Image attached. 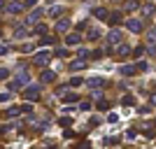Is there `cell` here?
<instances>
[{"mask_svg":"<svg viewBox=\"0 0 156 149\" xmlns=\"http://www.w3.org/2000/svg\"><path fill=\"white\" fill-rule=\"evenodd\" d=\"M68 44H79V37L77 35H70V37H68Z\"/></svg>","mask_w":156,"mask_h":149,"instance_id":"8fae6325","label":"cell"},{"mask_svg":"<svg viewBox=\"0 0 156 149\" xmlns=\"http://www.w3.org/2000/svg\"><path fill=\"white\" fill-rule=\"evenodd\" d=\"M128 28H130V30H140V21H130Z\"/></svg>","mask_w":156,"mask_h":149,"instance_id":"30bf717a","label":"cell"},{"mask_svg":"<svg viewBox=\"0 0 156 149\" xmlns=\"http://www.w3.org/2000/svg\"><path fill=\"white\" fill-rule=\"evenodd\" d=\"M58 123H61V126H70V119H68V117H63Z\"/></svg>","mask_w":156,"mask_h":149,"instance_id":"5bb4252c","label":"cell"},{"mask_svg":"<svg viewBox=\"0 0 156 149\" xmlns=\"http://www.w3.org/2000/svg\"><path fill=\"white\" fill-rule=\"evenodd\" d=\"M86 84L91 86V89H103V86L107 84V82H105L103 77H93V79H89V82H86Z\"/></svg>","mask_w":156,"mask_h":149,"instance_id":"3957f363","label":"cell"},{"mask_svg":"<svg viewBox=\"0 0 156 149\" xmlns=\"http://www.w3.org/2000/svg\"><path fill=\"white\" fill-rule=\"evenodd\" d=\"M7 77H9V72H7L5 68H0V82H2V79H7Z\"/></svg>","mask_w":156,"mask_h":149,"instance_id":"4fadbf2b","label":"cell"},{"mask_svg":"<svg viewBox=\"0 0 156 149\" xmlns=\"http://www.w3.org/2000/svg\"><path fill=\"white\" fill-rule=\"evenodd\" d=\"M121 103H124V105H133V103H135V98H133V96H124Z\"/></svg>","mask_w":156,"mask_h":149,"instance_id":"9c48e42d","label":"cell"},{"mask_svg":"<svg viewBox=\"0 0 156 149\" xmlns=\"http://www.w3.org/2000/svg\"><path fill=\"white\" fill-rule=\"evenodd\" d=\"M151 103H156V93H154V96H151Z\"/></svg>","mask_w":156,"mask_h":149,"instance_id":"e0dca14e","label":"cell"},{"mask_svg":"<svg viewBox=\"0 0 156 149\" xmlns=\"http://www.w3.org/2000/svg\"><path fill=\"white\" fill-rule=\"evenodd\" d=\"M21 112H23V110H21V107H12V110L7 112V114H9V117H19Z\"/></svg>","mask_w":156,"mask_h":149,"instance_id":"ba28073f","label":"cell"},{"mask_svg":"<svg viewBox=\"0 0 156 149\" xmlns=\"http://www.w3.org/2000/svg\"><path fill=\"white\" fill-rule=\"evenodd\" d=\"M54 79H56V72H44V75H42V82H44V84H49Z\"/></svg>","mask_w":156,"mask_h":149,"instance_id":"8992f818","label":"cell"},{"mask_svg":"<svg viewBox=\"0 0 156 149\" xmlns=\"http://www.w3.org/2000/svg\"><path fill=\"white\" fill-rule=\"evenodd\" d=\"M26 82H28V72H21L16 79H12V82H9V89H21Z\"/></svg>","mask_w":156,"mask_h":149,"instance_id":"7a4b0ae2","label":"cell"},{"mask_svg":"<svg viewBox=\"0 0 156 149\" xmlns=\"http://www.w3.org/2000/svg\"><path fill=\"white\" fill-rule=\"evenodd\" d=\"M121 75L130 77V75H135V68H133V65H124V68H121Z\"/></svg>","mask_w":156,"mask_h":149,"instance_id":"5b68a950","label":"cell"},{"mask_svg":"<svg viewBox=\"0 0 156 149\" xmlns=\"http://www.w3.org/2000/svg\"><path fill=\"white\" fill-rule=\"evenodd\" d=\"M79 68H84V61H75L72 63V70H79Z\"/></svg>","mask_w":156,"mask_h":149,"instance_id":"7c38bea8","label":"cell"},{"mask_svg":"<svg viewBox=\"0 0 156 149\" xmlns=\"http://www.w3.org/2000/svg\"><path fill=\"white\" fill-rule=\"evenodd\" d=\"M49 59H51V54H47V51L37 54V56H35V65H47V63H49Z\"/></svg>","mask_w":156,"mask_h":149,"instance_id":"277c9868","label":"cell"},{"mask_svg":"<svg viewBox=\"0 0 156 149\" xmlns=\"http://www.w3.org/2000/svg\"><path fill=\"white\" fill-rule=\"evenodd\" d=\"M7 54V47H0V56H5Z\"/></svg>","mask_w":156,"mask_h":149,"instance_id":"2e32d148","label":"cell"},{"mask_svg":"<svg viewBox=\"0 0 156 149\" xmlns=\"http://www.w3.org/2000/svg\"><path fill=\"white\" fill-rule=\"evenodd\" d=\"M119 40H121V33H119V30H114V33L110 35V42H112V44H117Z\"/></svg>","mask_w":156,"mask_h":149,"instance_id":"52a82bcc","label":"cell"},{"mask_svg":"<svg viewBox=\"0 0 156 149\" xmlns=\"http://www.w3.org/2000/svg\"><path fill=\"white\" fill-rule=\"evenodd\" d=\"M149 40H156V28H154V30L149 33Z\"/></svg>","mask_w":156,"mask_h":149,"instance_id":"9a60e30c","label":"cell"},{"mask_svg":"<svg viewBox=\"0 0 156 149\" xmlns=\"http://www.w3.org/2000/svg\"><path fill=\"white\" fill-rule=\"evenodd\" d=\"M23 98H26V100H37L40 98V86L35 84V86H28L26 91H23Z\"/></svg>","mask_w":156,"mask_h":149,"instance_id":"6da1fadb","label":"cell"}]
</instances>
